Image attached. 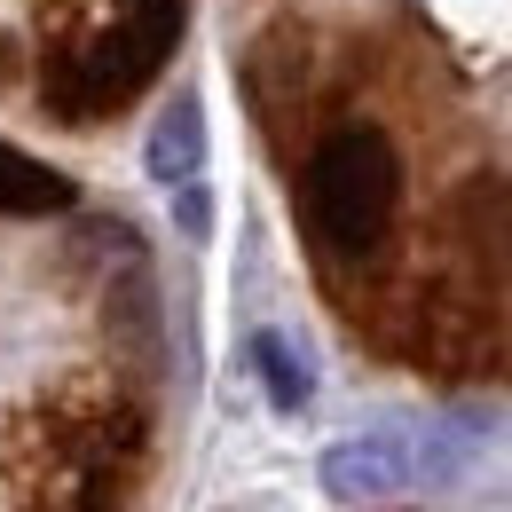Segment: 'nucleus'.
<instances>
[{
  "label": "nucleus",
  "instance_id": "f257e3e1",
  "mask_svg": "<svg viewBox=\"0 0 512 512\" xmlns=\"http://www.w3.org/2000/svg\"><path fill=\"white\" fill-rule=\"evenodd\" d=\"M316 489L331 505H386L410 489V442L402 434H347L316 457Z\"/></svg>",
  "mask_w": 512,
  "mask_h": 512
},
{
  "label": "nucleus",
  "instance_id": "f03ea898",
  "mask_svg": "<svg viewBox=\"0 0 512 512\" xmlns=\"http://www.w3.org/2000/svg\"><path fill=\"white\" fill-rule=\"evenodd\" d=\"M142 174H150L158 190L205 174V103H197V87H174V95L158 103V119L142 134Z\"/></svg>",
  "mask_w": 512,
  "mask_h": 512
},
{
  "label": "nucleus",
  "instance_id": "7ed1b4c3",
  "mask_svg": "<svg viewBox=\"0 0 512 512\" xmlns=\"http://www.w3.org/2000/svg\"><path fill=\"white\" fill-rule=\"evenodd\" d=\"M245 363H253V379H260V394H268L276 418H300V410L316 402V363H308V347H300L292 331H253V339H245Z\"/></svg>",
  "mask_w": 512,
  "mask_h": 512
},
{
  "label": "nucleus",
  "instance_id": "20e7f679",
  "mask_svg": "<svg viewBox=\"0 0 512 512\" xmlns=\"http://www.w3.org/2000/svg\"><path fill=\"white\" fill-rule=\"evenodd\" d=\"M174 229H182V237H190V245H205V237H213V190H205V182H174Z\"/></svg>",
  "mask_w": 512,
  "mask_h": 512
}]
</instances>
